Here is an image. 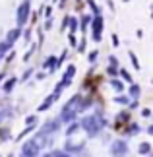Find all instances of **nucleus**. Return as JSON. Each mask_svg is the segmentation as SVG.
Returning <instances> with one entry per match:
<instances>
[{
  "mask_svg": "<svg viewBox=\"0 0 153 157\" xmlns=\"http://www.w3.org/2000/svg\"><path fill=\"white\" fill-rule=\"evenodd\" d=\"M8 49H10V43H0V54H2V52H6Z\"/></svg>",
  "mask_w": 153,
  "mask_h": 157,
  "instance_id": "obj_1",
  "label": "nucleus"
},
{
  "mask_svg": "<svg viewBox=\"0 0 153 157\" xmlns=\"http://www.w3.org/2000/svg\"><path fill=\"white\" fill-rule=\"evenodd\" d=\"M16 35H17V31H12V33L8 35V41H14V39H16Z\"/></svg>",
  "mask_w": 153,
  "mask_h": 157,
  "instance_id": "obj_2",
  "label": "nucleus"
}]
</instances>
